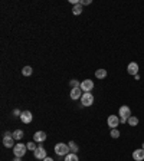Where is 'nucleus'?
<instances>
[{"label":"nucleus","mask_w":144,"mask_h":161,"mask_svg":"<svg viewBox=\"0 0 144 161\" xmlns=\"http://www.w3.org/2000/svg\"><path fill=\"white\" fill-rule=\"evenodd\" d=\"M107 124H108V127L111 129H114V128L118 127V124H120V117L118 115H110L108 118H107Z\"/></svg>","instance_id":"6e6552de"},{"label":"nucleus","mask_w":144,"mask_h":161,"mask_svg":"<svg viewBox=\"0 0 144 161\" xmlns=\"http://www.w3.org/2000/svg\"><path fill=\"white\" fill-rule=\"evenodd\" d=\"M13 115H14V117H20V115H22V112H20L19 109H14V111H13Z\"/></svg>","instance_id":"393cba45"},{"label":"nucleus","mask_w":144,"mask_h":161,"mask_svg":"<svg viewBox=\"0 0 144 161\" xmlns=\"http://www.w3.org/2000/svg\"><path fill=\"white\" fill-rule=\"evenodd\" d=\"M82 89V92H91L94 89V80L91 79H84L81 82V86H79Z\"/></svg>","instance_id":"423d86ee"},{"label":"nucleus","mask_w":144,"mask_h":161,"mask_svg":"<svg viewBox=\"0 0 144 161\" xmlns=\"http://www.w3.org/2000/svg\"><path fill=\"white\" fill-rule=\"evenodd\" d=\"M141 148H143V150H144V144H143V147H141Z\"/></svg>","instance_id":"cd10ccee"},{"label":"nucleus","mask_w":144,"mask_h":161,"mask_svg":"<svg viewBox=\"0 0 144 161\" xmlns=\"http://www.w3.org/2000/svg\"><path fill=\"white\" fill-rule=\"evenodd\" d=\"M84 95L81 88H72L71 92H69V96H71V99L77 101V99H81V96Z\"/></svg>","instance_id":"9d476101"},{"label":"nucleus","mask_w":144,"mask_h":161,"mask_svg":"<svg viewBox=\"0 0 144 161\" xmlns=\"http://www.w3.org/2000/svg\"><path fill=\"white\" fill-rule=\"evenodd\" d=\"M92 3V0H81V5L82 6H85V5H91Z\"/></svg>","instance_id":"b1692460"},{"label":"nucleus","mask_w":144,"mask_h":161,"mask_svg":"<svg viewBox=\"0 0 144 161\" xmlns=\"http://www.w3.org/2000/svg\"><path fill=\"white\" fill-rule=\"evenodd\" d=\"M110 135H111V138H120V131L117 129V128H114V129H111V133H110Z\"/></svg>","instance_id":"412c9836"},{"label":"nucleus","mask_w":144,"mask_h":161,"mask_svg":"<svg viewBox=\"0 0 144 161\" xmlns=\"http://www.w3.org/2000/svg\"><path fill=\"white\" fill-rule=\"evenodd\" d=\"M23 131L22 129H16V131H13V138L14 140H17V141H20L22 138H23Z\"/></svg>","instance_id":"f3484780"},{"label":"nucleus","mask_w":144,"mask_h":161,"mask_svg":"<svg viewBox=\"0 0 144 161\" xmlns=\"http://www.w3.org/2000/svg\"><path fill=\"white\" fill-rule=\"evenodd\" d=\"M33 119V115L30 111H22V115H20V121L23 124H30Z\"/></svg>","instance_id":"1a4fd4ad"},{"label":"nucleus","mask_w":144,"mask_h":161,"mask_svg":"<svg viewBox=\"0 0 144 161\" xmlns=\"http://www.w3.org/2000/svg\"><path fill=\"white\" fill-rule=\"evenodd\" d=\"M26 151H28V147H26V144H22V142H19V144H16L13 147V154L14 157H22L26 154Z\"/></svg>","instance_id":"7ed1b4c3"},{"label":"nucleus","mask_w":144,"mask_h":161,"mask_svg":"<svg viewBox=\"0 0 144 161\" xmlns=\"http://www.w3.org/2000/svg\"><path fill=\"white\" fill-rule=\"evenodd\" d=\"M133 158L135 161H144V150L143 148H137L133 152Z\"/></svg>","instance_id":"f8f14e48"},{"label":"nucleus","mask_w":144,"mask_h":161,"mask_svg":"<svg viewBox=\"0 0 144 161\" xmlns=\"http://www.w3.org/2000/svg\"><path fill=\"white\" fill-rule=\"evenodd\" d=\"M33 155H35V158L36 160H40V161H43L45 158H46V150L43 148V145H38V148H36V151L33 152Z\"/></svg>","instance_id":"0eeeda50"},{"label":"nucleus","mask_w":144,"mask_h":161,"mask_svg":"<svg viewBox=\"0 0 144 161\" xmlns=\"http://www.w3.org/2000/svg\"><path fill=\"white\" fill-rule=\"evenodd\" d=\"M53 151H55L56 155L63 157V155H68V154L71 152V150H69V145H68V144H65V142H58L56 145H55V148H53Z\"/></svg>","instance_id":"f03ea898"},{"label":"nucleus","mask_w":144,"mask_h":161,"mask_svg":"<svg viewBox=\"0 0 144 161\" xmlns=\"http://www.w3.org/2000/svg\"><path fill=\"white\" fill-rule=\"evenodd\" d=\"M68 145H69L71 152H74V154H77V152L79 151V147H78V144L75 141H69V142H68Z\"/></svg>","instance_id":"4468645a"},{"label":"nucleus","mask_w":144,"mask_h":161,"mask_svg":"<svg viewBox=\"0 0 144 161\" xmlns=\"http://www.w3.org/2000/svg\"><path fill=\"white\" fill-rule=\"evenodd\" d=\"M3 145L6 148H13L16 144H14V138H13V133H5V138H3Z\"/></svg>","instance_id":"39448f33"},{"label":"nucleus","mask_w":144,"mask_h":161,"mask_svg":"<svg viewBox=\"0 0 144 161\" xmlns=\"http://www.w3.org/2000/svg\"><path fill=\"white\" fill-rule=\"evenodd\" d=\"M127 72H128L130 75H138V63L137 62H131V63H128V66H127Z\"/></svg>","instance_id":"9b49d317"},{"label":"nucleus","mask_w":144,"mask_h":161,"mask_svg":"<svg viewBox=\"0 0 144 161\" xmlns=\"http://www.w3.org/2000/svg\"><path fill=\"white\" fill-rule=\"evenodd\" d=\"M26 147H28V150H30V151H36V148H38V145H36V144H35V142H28V144H26Z\"/></svg>","instance_id":"4be33fe9"},{"label":"nucleus","mask_w":144,"mask_h":161,"mask_svg":"<svg viewBox=\"0 0 144 161\" xmlns=\"http://www.w3.org/2000/svg\"><path fill=\"white\" fill-rule=\"evenodd\" d=\"M22 73H23L25 76H30L33 73V69H32V66H25L23 69H22Z\"/></svg>","instance_id":"aec40b11"},{"label":"nucleus","mask_w":144,"mask_h":161,"mask_svg":"<svg viewBox=\"0 0 144 161\" xmlns=\"http://www.w3.org/2000/svg\"><path fill=\"white\" fill-rule=\"evenodd\" d=\"M46 140V133H43V131H36L33 135V141L35 142H43Z\"/></svg>","instance_id":"ddd939ff"},{"label":"nucleus","mask_w":144,"mask_h":161,"mask_svg":"<svg viewBox=\"0 0 144 161\" xmlns=\"http://www.w3.org/2000/svg\"><path fill=\"white\" fill-rule=\"evenodd\" d=\"M13 161H22V158H20V157H14Z\"/></svg>","instance_id":"a878e982"},{"label":"nucleus","mask_w":144,"mask_h":161,"mask_svg":"<svg viewBox=\"0 0 144 161\" xmlns=\"http://www.w3.org/2000/svg\"><path fill=\"white\" fill-rule=\"evenodd\" d=\"M95 76L98 78V79H104V78L107 76V69H97Z\"/></svg>","instance_id":"dca6fc26"},{"label":"nucleus","mask_w":144,"mask_h":161,"mask_svg":"<svg viewBox=\"0 0 144 161\" xmlns=\"http://www.w3.org/2000/svg\"><path fill=\"white\" fill-rule=\"evenodd\" d=\"M43 161H53V160H52V158H51V157H46V158H45V160H43Z\"/></svg>","instance_id":"bb28decb"},{"label":"nucleus","mask_w":144,"mask_h":161,"mask_svg":"<svg viewBox=\"0 0 144 161\" xmlns=\"http://www.w3.org/2000/svg\"><path fill=\"white\" fill-rule=\"evenodd\" d=\"M118 117H120V122L121 124H127L128 122V118L131 117V109L127 105H123L118 109Z\"/></svg>","instance_id":"f257e3e1"},{"label":"nucleus","mask_w":144,"mask_h":161,"mask_svg":"<svg viewBox=\"0 0 144 161\" xmlns=\"http://www.w3.org/2000/svg\"><path fill=\"white\" fill-rule=\"evenodd\" d=\"M94 104V95L91 92H84L81 96V105L82 107H91Z\"/></svg>","instance_id":"20e7f679"},{"label":"nucleus","mask_w":144,"mask_h":161,"mask_svg":"<svg viewBox=\"0 0 144 161\" xmlns=\"http://www.w3.org/2000/svg\"><path fill=\"white\" fill-rule=\"evenodd\" d=\"M69 85H71L72 88H79V86H81V82H78L77 79H72L71 82H69Z\"/></svg>","instance_id":"5701e85b"},{"label":"nucleus","mask_w":144,"mask_h":161,"mask_svg":"<svg viewBox=\"0 0 144 161\" xmlns=\"http://www.w3.org/2000/svg\"><path fill=\"white\" fill-rule=\"evenodd\" d=\"M63 161H79L78 160V155L77 154H74V152H69L68 155H65V160Z\"/></svg>","instance_id":"a211bd4d"},{"label":"nucleus","mask_w":144,"mask_h":161,"mask_svg":"<svg viewBox=\"0 0 144 161\" xmlns=\"http://www.w3.org/2000/svg\"><path fill=\"white\" fill-rule=\"evenodd\" d=\"M130 125V127H137L138 125V118L135 117V115H131L128 118V122H127Z\"/></svg>","instance_id":"2eb2a0df"},{"label":"nucleus","mask_w":144,"mask_h":161,"mask_svg":"<svg viewBox=\"0 0 144 161\" xmlns=\"http://www.w3.org/2000/svg\"><path fill=\"white\" fill-rule=\"evenodd\" d=\"M82 12H84V10H82V5L74 6V9H72V13L75 14V16H79V14H81Z\"/></svg>","instance_id":"6ab92c4d"}]
</instances>
